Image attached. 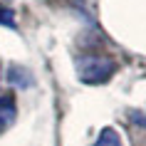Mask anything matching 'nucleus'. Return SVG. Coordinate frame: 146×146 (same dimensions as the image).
I'll return each mask as SVG.
<instances>
[{
  "label": "nucleus",
  "mask_w": 146,
  "mask_h": 146,
  "mask_svg": "<svg viewBox=\"0 0 146 146\" xmlns=\"http://www.w3.org/2000/svg\"><path fill=\"white\" fill-rule=\"evenodd\" d=\"M0 77H3V64H0Z\"/></svg>",
  "instance_id": "obj_6"
},
{
  "label": "nucleus",
  "mask_w": 146,
  "mask_h": 146,
  "mask_svg": "<svg viewBox=\"0 0 146 146\" xmlns=\"http://www.w3.org/2000/svg\"><path fill=\"white\" fill-rule=\"evenodd\" d=\"M79 79L87 82V84H102V82H107L111 74H114V60H109V57H102V54H87L79 60Z\"/></svg>",
  "instance_id": "obj_1"
},
{
  "label": "nucleus",
  "mask_w": 146,
  "mask_h": 146,
  "mask_svg": "<svg viewBox=\"0 0 146 146\" xmlns=\"http://www.w3.org/2000/svg\"><path fill=\"white\" fill-rule=\"evenodd\" d=\"M17 116V107H15V97L13 94H0V134L13 126Z\"/></svg>",
  "instance_id": "obj_2"
},
{
  "label": "nucleus",
  "mask_w": 146,
  "mask_h": 146,
  "mask_svg": "<svg viewBox=\"0 0 146 146\" xmlns=\"http://www.w3.org/2000/svg\"><path fill=\"white\" fill-rule=\"evenodd\" d=\"M92 146H121V139H119V134L114 129H104Z\"/></svg>",
  "instance_id": "obj_3"
},
{
  "label": "nucleus",
  "mask_w": 146,
  "mask_h": 146,
  "mask_svg": "<svg viewBox=\"0 0 146 146\" xmlns=\"http://www.w3.org/2000/svg\"><path fill=\"white\" fill-rule=\"evenodd\" d=\"M131 119H134V124H139V126H146V111H134Z\"/></svg>",
  "instance_id": "obj_5"
},
{
  "label": "nucleus",
  "mask_w": 146,
  "mask_h": 146,
  "mask_svg": "<svg viewBox=\"0 0 146 146\" xmlns=\"http://www.w3.org/2000/svg\"><path fill=\"white\" fill-rule=\"evenodd\" d=\"M0 25L15 27V13H13L10 8H3V5H0Z\"/></svg>",
  "instance_id": "obj_4"
}]
</instances>
